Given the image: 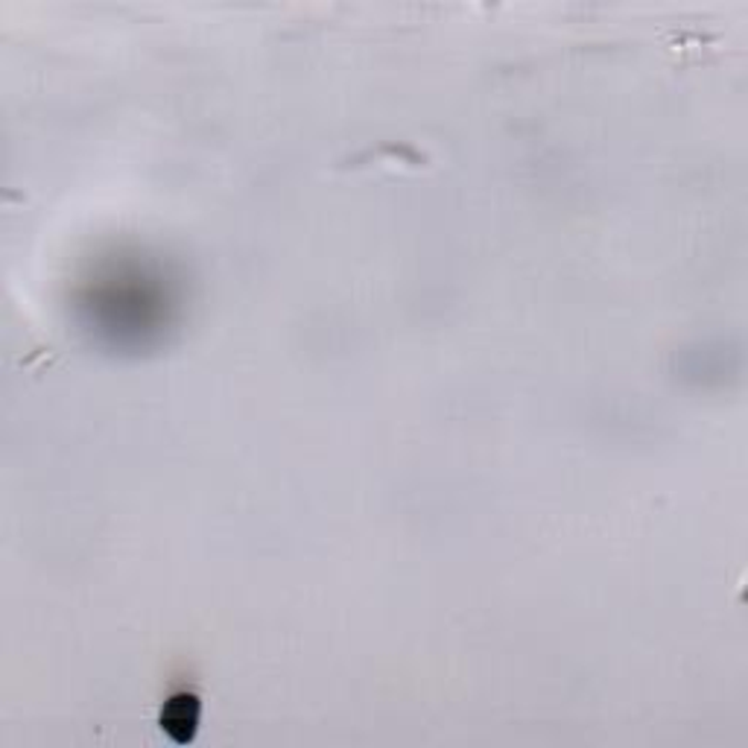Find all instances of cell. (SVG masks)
I'll return each mask as SVG.
<instances>
[{"label":"cell","instance_id":"cell-1","mask_svg":"<svg viewBox=\"0 0 748 748\" xmlns=\"http://www.w3.org/2000/svg\"><path fill=\"white\" fill-rule=\"evenodd\" d=\"M200 698L191 696V693H179L161 710V728L170 734L173 742H191L196 725H200Z\"/></svg>","mask_w":748,"mask_h":748}]
</instances>
